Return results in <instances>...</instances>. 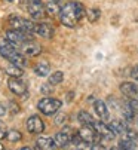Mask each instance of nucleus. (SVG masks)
Returning a JSON list of instances; mask_svg holds the SVG:
<instances>
[{"instance_id":"f257e3e1","label":"nucleus","mask_w":138,"mask_h":150,"mask_svg":"<svg viewBox=\"0 0 138 150\" xmlns=\"http://www.w3.org/2000/svg\"><path fill=\"white\" fill-rule=\"evenodd\" d=\"M85 15H86V11H85L82 3H79V2H68L64 8H61L59 19H61L62 25H65L68 28H74L77 25V23Z\"/></svg>"},{"instance_id":"f03ea898","label":"nucleus","mask_w":138,"mask_h":150,"mask_svg":"<svg viewBox=\"0 0 138 150\" xmlns=\"http://www.w3.org/2000/svg\"><path fill=\"white\" fill-rule=\"evenodd\" d=\"M0 55H2L5 59H8L9 62L15 64V66H19V67H27V58L22 55L16 46L12 43V42H9L6 37H0Z\"/></svg>"},{"instance_id":"7ed1b4c3","label":"nucleus","mask_w":138,"mask_h":150,"mask_svg":"<svg viewBox=\"0 0 138 150\" xmlns=\"http://www.w3.org/2000/svg\"><path fill=\"white\" fill-rule=\"evenodd\" d=\"M62 103L57 98H51V97H45L37 103V109L40 110V113L46 115V116H52L57 115L58 110L61 109Z\"/></svg>"},{"instance_id":"20e7f679","label":"nucleus","mask_w":138,"mask_h":150,"mask_svg":"<svg viewBox=\"0 0 138 150\" xmlns=\"http://www.w3.org/2000/svg\"><path fill=\"white\" fill-rule=\"evenodd\" d=\"M8 23H9V25H11L12 28L25 31V33H31V34H33L34 30H36V24L33 23V21L25 19V18H22V16H19V15H15V13H12V15L8 18Z\"/></svg>"},{"instance_id":"39448f33","label":"nucleus","mask_w":138,"mask_h":150,"mask_svg":"<svg viewBox=\"0 0 138 150\" xmlns=\"http://www.w3.org/2000/svg\"><path fill=\"white\" fill-rule=\"evenodd\" d=\"M5 37H6L9 42H12L15 46H21L22 43H25V42L33 40V34H31V33H25V31L15 30V28L8 30L6 34H5Z\"/></svg>"},{"instance_id":"423d86ee","label":"nucleus","mask_w":138,"mask_h":150,"mask_svg":"<svg viewBox=\"0 0 138 150\" xmlns=\"http://www.w3.org/2000/svg\"><path fill=\"white\" fill-rule=\"evenodd\" d=\"M77 134L80 135V138L88 143V144H94V143H98L100 141V134L95 131V128L92 125H82V128L77 131Z\"/></svg>"},{"instance_id":"0eeeda50","label":"nucleus","mask_w":138,"mask_h":150,"mask_svg":"<svg viewBox=\"0 0 138 150\" xmlns=\"http://www.w3.org/2000/svg\"><path fill=\"white\" fill-rule=\"evenodd\" d=\"M8 88L12 94L19 97H27V85L21 77H9L8 79Z\"/></svg>"},{"instance_id":"6e6552de","label":"nucleus","mask_w":138,"mask_h":150,"mask_svg":"<svg viewBox=\"0 0 138 150\" xmlns=\"http://www.w3.org/2000/svg\"><path fill=\"white\" fill-rule=\"evenodd\" d=\"M27 11L33 19H42L46 15V9L42 0H28Z\"/></svg>"},{"instance_id":"1a4fd4ad","label":"nucleus","mask_w":138,"mask_h":150,"mask_svg":"<svg viewBox=\"0 0 138 150\" xmlns=\"http://www.w3.org/2000/svg\"><path fill=\"white\" fill-rule=\"evenodd\" d=\"M25 128H27V131H28L30 134L37 135V134H42V132L45 131V123H43V120L40 119V116L33 115V116H30V117L27 119Z\"/></svg>"},{"instance_id":"9d476101","label":"nucleus","mask_w":138,"mask_h":150,"mask_svg":"<svg viewBox=\"0 0 138 150\" xmlns=\"http://www.w3.org/2000/svg\"><path fill=\"white\" fill-rule=\"evenodd\" d=\"M71 137H73V134H71L70 128H68V129H62V131L57 132V135L54 138L57 147H67L68 144H71Z\"/></svg>"},{"instance_id":"9b49d317","label":"nucleus","mask_w":138,"mask_h":150,"mask_svg":"<svg viewBox=\"0 0 138 150\" xmlns=\"http://www.w3.org/2000/svg\"><path fill=\"white\" fill-rule=\"evenodd\" d=\"M21 49L27 57H37V55L42 54V46L37 45L33 40H28V42H25V43H22Z\"/></svg>"},{"instance_id":"f8f14e48","label":"nucleus","mask_w":138,"mask_h":150,"mask_svg":"<svg viewBox=\"0 0 138 150\" xmlns=\"http://www.w3.org/2000/svg\"><path fill=\"white\" fill-rule=\"evenodd\" d=\"M34 33L39 34L40 37H45V39H52L54 33H55V28L48 23H39V24H36Z\"/></svg>"},{"instance_id":"ddd939ff","label":"nucleus","mask_w":138,"mask_h":150,"mask_svg":"<svg viewBox=\"0 0 138 150\" xmlns=\"http://www.w3.org/2000/svg\"><path fill=\"white\" fill-rule=\"evenodd\" d=\"M92 126L95 128V131L103 137V138H107V140H113L114 137H116V134H114L111 129H110V126H107L105 123H103V120H100V122H95L94 120V123H92Z\"/></svg>"},{"instance_id":"4468645a","label":"nucleus","mask_w":138,"mask_h":150,"mask_svg":"<svg viewBox=\"0 0 138 150\" xmlns=\"http://www.w3.org/2000/svg\"><path fill=\"white\" fill-rule=\"evenodd\" d=\"M120 92L125 97H131V98H137L138 97V85L134 82H123L120 85Z\"/></svg>"},{"instance_id":"2eb2a0df","label":"nucleus","mask_w":138,"mask_h":150,"mask_svg":"<svg viewBox=\"0 0 138 150\" xmlns=\"http://www.w3.org/2000/svg\"><path fill=\"white\" fill-rule=\"evenodd\" d=\"M34 73H36V76H39V77H46V76H49V73H51V64L48 62V61H39L36 66H34Z\"/></svg>"},{"instance_id":"dca6fc26","label":"nucleus","mask_w":138,"mask_h":150,"mask_svg":"<svg viewBox=\"0 0 138 150\" xmlns=\"http://www.w3.org/2000/svg\"><path fill=\"white\" fill-rule=\"evenodd\" d=\"M36 144H37V149H43V150H51V149H55L57 144H55V140L51 138V137H39L36 140Z\"/></svg>"},{"instance_id":"f3484780","label":"nucleus","mask_w":138,"mask_h":150,"mask_svg":"<svg viewBox=\"0 0 138 150\" xmlns=\"http://www.w3.org/2000/svg\"><path fill=\"white\" fill-rule=\"evenodd\" d=\"M108 126H110V129L116 135H123L128 131V126H126V122L125 120H113Z\"/></svg>"},{"instance_id":"a211bd4d","label":"nucleus","mask_w":138,"mask_h":150,"mask_svg":"<svg viewBox=\"0 0 138 150\" xmlns=\"http://www.w3.org/2000/svg\"><path fill=\"white\" fill-rule=\"evenodd\" d=\"M45 9H46V13H48L49 16H52V18L59 16V13H61V6L58 5V2H55V0H51V2L46 3Z\"/></svg>"},{"instance_id":"6ab92c4d","label":"nucleus","mask_w":138,"mask_h":150,"mask_svg":"<svg viewBox=\"0 0 138 150\" xmlns=\"http://www.w3.org/2000/svg\"><path fill=\"white\" fill-rule=\"evenodd\" d=\"M94 109L97 112V115L101 117V119H107L108 117V110H107V105L103 100H95L94 101Z\"/></svg>"},{"instance_id":"aec40b11","label":"nucleus","mask_w":138,"mask_h":150,"mask_svg":"<svg viewBox=\"0 0 138 150\" xmlns=\"http://www.w3.org/2000/svg\"><path fill=\"white\" fill-rule=\"evenodd\" d=\"M5 73L9 76V77H21L22 74H24V71H22V67L19 66H15V64H8V66L3 69Z\"/></svg>"},{"instance_id":"412c9836","label":"nucleus","mask_w":138,"mask_h":150,"mask_svg":"<svg viewBox=\"0 0 138 150\" xmlns=\"http://www.w3.org/2000/svg\"><path fill=\"white\" fill-rule=\"evenodd\" d=\"M77 120H79L82 125H92V123H94V117H92L91 113H88L86 110H80V112H79Z\"/></svg>"},{"instance_id":"4be33fe9","label":"nucleus","mask_w":138,"mask_h":150,"mask_svg":"<svg viewBox=\"0 0 138 150\" xmlns=\"http://www.w3.org/2000/svg\"><path fill=\"white\" fill-rule=\"evenodd\" d=\"M5 138L8 141H11V143H18V141L22 140V134L19 131H16V129H11V131L6 132V137Z\"/></svg>"},{"instance_id":"5701e85b","label":"nucleus","mask_w":138,"mask_h":150,"mask_svg":"<svg viewBox=\"0 0 138 150\" xmlns=\"http://www.w3.org/2000/svg\"><path fill=\"white\" fill-rule=\"evenodd\" d=\"M100 15H101V12H100V9H97V8L86 11V16H88L89 23H97V21L100 19Z\"/></svg>"},{"instance_id":"b1692460","label":"nucleus","mask_w":138,"mask_h":150,"mask_svg":"<svg viewBox=\"0 0 138 150\" xmlns=\"http://www.w3.org/2000/svg\"><path fill=\"white\" fill-rule=\"evenodd\" d=\"M62 80H64V73L59 71V70L52 73V74H49V83L54 85V86H55V85H59Z\"/></svg>"},{"instance_id":"393cba45","label":"nucleus","mask_w":138,"mask_h":150,"mask_svg":"<svg viewBox=\"0 0 138 150\" xmlns=\"http://www.w3.org/2000/svg\"><path fill=\"white\" fill-rule=\"evenodd\" d=\"M68 120V116L67 115H64V113H59V115H57L55 116V119H54V123L55 125H58V126H62V125H65V122Z\"/></svg>"},{"instance_id":"a878e982","label":"nucleus","mask_w":138,"mask_h":150,"mask_svg":"<svg viewBox=\"0 0 138 150\" xmlns=\"http://www.w3.org/2000/svg\"><path fill=\"white\" fill-rule=\"evenodd\" d=\"M52 89H54V85H51V83L48 82V83L42 85V88H40V92H42L43 95H49V94H52Z\"/></svg>"},{"instance_id":"bb28decb","label":"nucleus","mask_w":138,"mask_h":150,"mask_svg":"<svg viewBox=\"0 0 138 150\" xmlns=\"http://www.w3.org/2000/svg\"><path fill=\"white\" fill-rule=\"evenodd\" d=\"M129 105L132 107L134 112H138V100H137V98H131V100H129Z\"/></svg>"},{"instance_id":"cd10ccee","label":"nucleus","mask_w":138,"mask_h":150,"mask_svg":"<svg viewBox=\"0 0 138 150\" xmlns=\"http://www.w3.org/2000/svg\"><path fill=\"white\" fill-rule=\"evenodd\" d=\"M9 107H11V112H12L13 115L19 112V105H18V104H15L13 101H11V103H9Z\"/></svg>"},{"instance_id":"c85d7f7f","label":"nucleus","mask_w":138,"mask_h":150,"mask_svg":"<svg viewBox=\"0 0 138 150\" xmlns=\"http://www.w3.org/2000/svg\"><path fill=\"white\" fill-rule=\"evenodd\" d=\"M129 74H131V77H132L134 80H138V66H137V67H132Z\"/></svg>"},{"instance_id":"c756f323","label":"nucleus","mask_w":138,"mask_h":150,"mask_svg":"<svg viewBox=\"0 0 138 150\" xmlns=\"http://www.w3.org/2000/svg\"><path fill=\"white\" fill-rule=\"evenodd\" d=\"M6 137V132H5V129L2 128V125H0V140H3Z\"/></svg>"},{"instance_id":"7c9ffc66","label":"nucleus","mask_w":138,"mask_h":150,"mask_svg":"<svg viewBox=\"0 0 138 150\" xmlns=\"http://www.w3.org/2000/svg\"><path fill=\"white\" fill-rule=\"evenodd\" d=\"M6 113V109H5V105H2V104H0V116H3Z\"/></svg>"},{"instance_id":"2f4dec72","label":"nucleus","mask_w":138,"mask_h":150,"mask_svg":"<svg viewBox=\"0 0 138 150\" xmlns=\"http://www.w3.org/2000/svg\"><path fill=\"white\" fill-rule=\"evenodd\" d=\"M73 100V92H68V98H67V101H71Z\"/></svg>"},{"instance_id":"473e14b6","label":"nucleus","mask_w":138,"mask_h":150,"mask_svg":"<svg viewBox=\"0 0 138 150\" xmlns=\"http://www.w3.org/2000/svg\"><path fill=\"white\" fill-rule=\"evenodd\" d=\"M0 150H3V146L2 144H0Z\"/></svg>"},{"instance_id":"72a5a7b5","label":"nucleus","mask_w":138,"mask_h":150,"mask_svg":"<svg viewBox=\"0 0 138 150\" xmlns=\"http://www.w3.org/2000/svg\"><path fill=\"white\" fill-rule=\"evenodd\" d=\"M8 2H13V0H8Z\"/></svg>"},{"instance_id":"f704fd0d","label":"nucleus","mask_w":138,"mask_h":150,"mask_svg":"<svg viewBox=\"0 0 138 150\" xmlns=\"http://www.w3.org/2000/svg\"><path fill=\"white\" fill-rule=\"evenodd\" d=\"M55 2H61V0H55Z\"/></svg>"}]
</instances>
